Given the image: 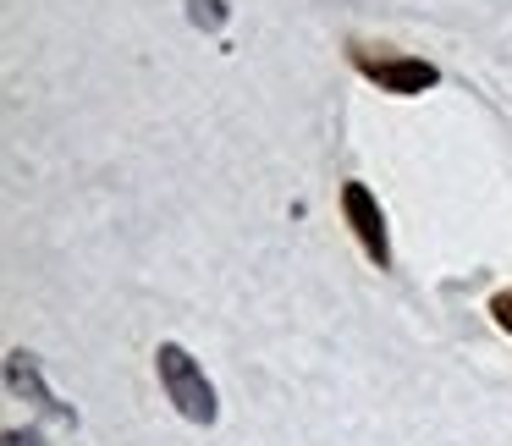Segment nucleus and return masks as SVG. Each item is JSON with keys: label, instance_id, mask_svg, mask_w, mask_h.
<instances>
[{"label": "nucleus", "instance_id": "f257e3e1", "mask_svg": "<svg viewBox=\"0 0 512 446\" xmlns=\"http://www.w3.org/2000/svg\"><path fill=\"white\" fill-rule=\"evenodd\" d=\"M155 369H160V386H166V397L177 402L182 419H193V424H210L215 419V386L204 380V369L193 364L177 342H166L155 353Z\"/></svg>", "mask_w": 512, "mask_h": 446}, {"label": "nucleus", "instance_id": "39448f33", "mask_svg": "<svg viewBox=\"0 0 512 446\" xmlns=\"http://www.w3.org/2000/svg\"><path fill=\"white\" fill-rule=\"evenodd\" d=\"M490 314H496V325L512 336V292H496V298H490Z\"/></svg>", "mask_w": 512, "mask_h": 446}, {"label": "nucleus", "instance_id": "7ed1b4c3", "mask_svg": "<svg viewBox=\"0 0 512 446\" xmlns=\"http://www.w3.org/2000/svg\"><path fill=\"white\" fill-rule=\"evenodd\" d=\"M342 210H347V221H353V232H358V243H364V254L375 259L380 270H386L391 243H386V215H380L375 193H369L364 182H347V188H342Z\"/></svg>", "mask_w": 512, "mask_h": 446}, {"label": "nucleus", "instance_id": "20e7f679", "mask_svg": "<svg viewBox=\"0 0 512 446\" xmlns=\"http://www.w3.org/2000/svg\"><path fill=\"white\" fill-rule=\"evenodd\" d=\"M193 23H199V28H221L226 23V6H221V0H193Z\"/></svg>", "mask_w": 512, "mask_h": 446}, {"label": "nucleus", "instance_id": "f03ea898", "mask_svg": "<svg viewBox=\"0 0 512 446\" xmlns=\"http://www.w3.org/2000/svg\"><path fill=\"white\" fill-rule=\"evenodd\" d=\"M353 67L364 72L369 83H380L386 94H424L441 83V72L419 56H375L369 45H353Z\"/></svg>", "mask_w": 512, "mask_h": 446}]
</instances>
